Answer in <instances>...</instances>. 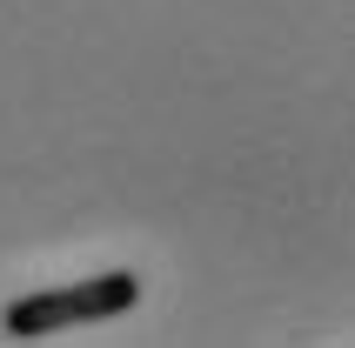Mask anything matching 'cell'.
<instances>
[{
  "label": "cell",
  "instance_id": "cell-1",
  "mask_svg": "<svg viewBox=\"0 0 355 348\" xmlns=\"http://www.w3.org/2000/svg\"><path fill=\"white\" fill-rule=\"evenodd\" d=\"M141 302V275L135 268H107V275H87V281H67V288H40V295H20L7 302L0 329L14 342H47V335L74 329V322H114Z\"/></svg>",
  "mask_w": 355,
  "mask_h": 348
}]
</instances>
